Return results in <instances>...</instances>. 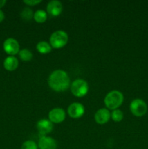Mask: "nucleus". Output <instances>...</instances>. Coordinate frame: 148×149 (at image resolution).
<instances>
[{"label":"nucleus","mask_w":148,"mask_h":149,"mask_svg":"<svg viewBox=\"0 0 148 149\" xmlns=\"http://www.w3.org/2000/svg\"><path fill=\"white\" fill-rule=\"evenodd\" d=\"M3 49L9 56H15L20 52V45L17 39L14 38H7L3 43Z\"/></svg>","instance_id":"6"},{"label":"nucleus","mask_w":148,"mask_h":149,"mask_svg":"<svg viewBox=\"0 0 148 149\" xmlns=\"http://www.w3.org/2000/svg\"><path fill=\"white\" fill-rule=\"evenodd\" d=\"M85 113L84 105L78 102L72 103L68 107V113L72 119H79Z\"/></svg>","instance_id":"7"},{"label":"nucleus","mask_w":148,"mask_h":149,"mask_svg":"<svg viewBox=\"0 0 148 149\" xmlns=\"http://www.w3.org/2000/svg\"><path fill=\"white\" fill-rule=\"evenodd\" d=\"M124 96L121 92L118 90H112L109 92L104 99V103L106 109L108 110H115L123 104Z\"/></svg>","instance_id":"2"},{"label":"nucleus","mask_w":148,"mask_h":149,"mask_svg":"<svg viewBox=\"0 0 148 149\" xmlns=\"http://www.w3.org/2000/svg\"><path fill=\"white\" fill-rule=\"evenodd\" d=\"M62 12V3L57 0H52L47 4L46 6V13L52 17L59 16Z\"/></svg>","instance_id":"10"},{"label":"nucleus","mask_w":148,"mask_h":149,"mask_svg":"<svg viewBox=\"0 0 148 149\" xmlns=\"http://www.w3.org/2000/svg\"><path fill=\"white\" fill-rule=\"evenodd\" d=\"M19 61L15 56H7L3 62V65L7 71H14L18 67Z\"/></svg>","instance_id":"13"},{"label":"nucleus","mask_w":148,"mask_h":149,"mask_svg":"<svg viewBox=\"0 0 148 149\" xmlns=\"http://www.w3.org/2000/svg\"><path fill=\"white\" fill-rule=\"evenodd\" d=\"M49 120L53 124H60L64 122L66 117V113L64 109L61 108H55L49 112Z\"/></svg>","instance_id":"8"},{"label":"nucleus","mask_w":148,"mask_h":149,"mask_svg":"<svg viewBox=\"0 0 148 149\" xmlns=\"http://www.w3.org/2000/svg\"><path fill=\"white\" fill-rule=\"evenodd\" d=\"M110 116L113 122H120L123 119V113L120 109H115V110H113L112 113H110Z\"/></svg>","instance_id":"18"},{"label":"nucleus","mask_w":148,"mask_h":149,"mask_svg":"<svg viewBox=\"0 0 148 149\" xmlns=\"http://www.w3.org/2000/svg\"><path fill=\"white\" fill-rule=\"evenodd\" d=\"M52 47H51L49 42H46L45 41H41L36 45V49L41 54H48L52 51Z\"/></svg>","instance_id":"14"},{"label":"nucleus","mask_w":148,"mask_h":149,"mask_svg":"<svg viewBox=\"0 0 148 149\" xmlns=\"http://www.w3.org/2000/svg\"><path fill=\"white\" fill-rule=\"evenodd\" d=\"M110 112L106 108L100 109L94 114V120L99 125L107 124L110 119Z\"/></svg>","instance_id":"11"},{"label":"nucleus","mask_w":148,"mask_h":149,"mask_svg":"<svg viewBox=\"0 0 148 149\" xmlns=\"http://www.w3.org/2000/svg\"><path fill=\"white\" fill-rule=\"evenodd\" d=\"M20 149H39V147L34 141H26L22 144Z\"/></svg>","instance_id":"19"},{"label":"nucleus","mask_w":148,"mask_h":149,"mask_svg":"<svg viewBox=\"0 0 148 149\" xmlns=\"http://www.w3.org/2000/svg\"><path fill=\"white\" fill-rule=\"evenodd\" d=\"M71 93L75 97H82L86 95L89 92V84L86 81L82 79L74 80L71 84Z\"/></svg>","instance_id":"4"},{"label":"nucleus","mask_w":148,"mask_h":149,"mask_svg":"<svg viewBox=\"0 0 148 149\" xmlns=\"http://www.w3.org/2000/svg\"><path fill=\"white\" fill-rule=\"evenodd\" d=\"M130 111L133 116L136 117H142L145 116L147 111V105L140 98L133 99L129 106Z\"/></svg>","instance_id":"5"},{"label":"nucleus","mask_w":148,"mask_h":149,"mask_svg":"<svg viewBox=\"0 0 148 149\" xmlns=\"http://www.w3.org/2000/svg\"><path fill=\"white\" fill-rule=\"evenodd\" d=\"M4 18H5V15L2 10H0V23H1L4 20Z\"/></svg>","instance_id":"21"},{"label":"nucleus","mask_w":148,"mask_h":149,"mask_svg":"<svg viewBox=\"0 0 148 149\" xmlns=\"http://www.w3.org/2000/svg\"><path fill=\"white\" fill-rule=\"evenodd\" d=\"M68 34L62 30L53 32L49 37V44L54 49H61L68 42Z\"/></svg>","instance_id":"3"},{"label":"nucleus","mask_w":148,"mask_h":149,"mask_svg":"<svg viewBox=\"0 0 148 149\" xmlns=\"http://www.w3.org/2000/svg\"><path fill=\"white\" fill-rule=\"evenodd\" d=\"M6 3H7L6 0H0V10L5 5Z\"/></svg>","instance_id":"22"},{"label":"nucleus","mask_w":148,"mask_h":149,"mask_svg":"<svg viewBox=\"0 0 148 149\" xmlns=\"http://www.w3.org/2000/svg\"><path fill=\"white\" fill-rule=\"evenodd\" d=\"M48 84L55 92H65L71 87V79L68 73L62 69L52 71L48 78Z\"/></svg>","instance_id":"1"},{"label":"nucleus","mask_w":148,"mask_h":149,"mask_svg":"<svg viewBox=\"0 0 148 149\" xmlns=\"http://www.w3.org/2000/svg\"><path fill=\"white\" fill-rule=\"evenodd\" d=\"M33 12L29 7H25L24 9H23V10L20 13V17L23 20H26V21H29L31 19L33 18Z\"/></svg>","instance_id":"17"},{"label":"nucleus","mask_w":148,"mask_h":149,"mask_svg":"<svg viewBox=\"0 0 148 149\" xmlns=\"http://www.w3.org/2000/svg\"><path fill=\"white\" fill-rule=\"evenodd\" d=\"M38 147L39 149H57V143L52 137L42 136L39 138Z\"/></svg>","instance_id":"12"},{"label":"nucleus","mask_w":148,"mask_h":149,"mask_svg":"<svg viewBox=\"0 0 148 149\" xmlns=\"http://www.w3.org/2000/svg\"><path fill=\"white\" fill-rule=\"evenodd\" d=\"M33 19L38 23H44L47 20V13L44 10H38L33 14Z\"/></svg>","instance_id":"15"},{"label":"nucleus","mask_w":148,"mask_h":149,"mask_svg":"<svg viewBox=\"0 0 148 149\" xmlns=\"http://www.w3.org/2000/svg\"><path fill=\"white\" fill-rule=\"evenodd\" d=\"M18 55L21 61H26V62L31 61L32 58H33V53H32V52L30 49H20L18 53Z\"/></svg>","instance_id":"16"},{"label":"nucleus","mask_w":148,"mask_h":149,"mask_svg":"<svg viewBox=\"0 0 148 149\" xmlns=\"http://www.w3.org/2000/svg\"><path fill=\"white\" fill-rule=\"evenodd\" d=\"M41 1V0H25V1H23V3L28 6L33 7V6H36L40 4Z\"/></svg>","instance_id":"20"},{"label":"nucleus","mask_w":148,"mask_h":149,"mask_svg":"<svg viewBox=\"0 0 148 149\" xmlns=\"http://www.w3.org/2000/svg\"><path fill=\"white\" fill-rule=\"evenodd\" d=\"M36 129L41 137L46 136V135L50 133L53 130V123L51 122L49 119H40L36 124Z\"/></svg>","instance_id":"9"}]
</instances>
